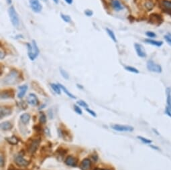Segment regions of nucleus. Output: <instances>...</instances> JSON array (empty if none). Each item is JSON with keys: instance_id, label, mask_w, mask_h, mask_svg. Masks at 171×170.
<instances>
[{"instance_id": "1", "label": "nucleus", "mask_w": 171, "mask_h": 170, "mask_svg": "<svg viewBox=\"0 0 171 170\" xmlns=\"http://www.w3.org/2000/svg\"><path fill=\"white\" fill-rule=\"evenodd\" d=\"M20 74L18 70H12L3 79L2 82L6 85H12L17 84L20 80Z\"/></svg>"}, {"instance_id": "2", "label": "nucleus", "mask_w": 171, "mask_h": 170, "mask_svg": "<svg viewBox=\"0 0 171 170\" xmlns=\"http://www.w3.org/2000/svg\"><path fill=\"white\" fill-rule=\"evenodd\" d=\"M27 49H28V56L30 60L34 61L36 59L40 54V50L38 47L37 44L34 40H32V44L27 43Z\"/></svg>"}, {"instance_id": "3", "label": "nucleus", "mask_w": 171, "mask_h": 170, "mask_svg": "<svg viewBox=\"0 0 171 170\" xmlns=\"http://www.w3.org/2000/svg\"><path fill=\"white\" fill-rule=\"evenodd\" d=\"M8 13L11 24L14 27H16V28H18L19 25H20V19H19L18 14L16 9H15L14 7H9V8L8 9Z\"/></svg>"}, {"instance_id": "4", "label": "nucleus", "mask_w": 171, "mask_h": 170, "mask_svg": "<svg viewBox=\"0 0 171 170\" xmlns=\"http://www.w3.org/2000/svg\"><path fill=\"white\" fill-rule=\"evenodd\" d=\"M147 68L151 72L156 73H160L162 72V67L160 65L155 63L152 60H149L147 62Z\"/></svg>"}, {"instance_id": "5", "label": "nucleus", "mask_w": 171, "mask_h": 170, "mask_svg": "<svg viewBox=\"0 0 171 170\" xmlns=\"http://www.w3.org/2000/svg\"><path fill=\"white\" fill-rule=\"evenodd\" d=\"M111 129L120 132H132L134 131V127L128 125H111Z\"/></svg>"}, {"instance_id": "6", "label": "nucleus", "mask_w": 171, "mask_h": 170, "mask_svg": "<svg viewBox=\"0 0 171 170\" xmlns=\"http://www.w3.org/2000/svg\"><path fill=\"white\" fill-rule=\"evenodd\" d=\"M40 143V139H35L32 140L30 143L28 145V146H27V149H28V151H29L30 153H34L37 150L38 147H39Z\"/></svg>"}, {"instance_id": "7", "label": "nucleus", "mask_w": 171, "mask_h": 170, "mask_svg": "<svg viewBox=\"0 0 171 170\" xmlns=\"http://www.w3.org/2000/svg\"><path fill=\"white\" fill-rule=\"evenodd\" d=\"M30 6L32 10L35 13H40L42 9V5L39 0H29Z\"/></svg>"}, {"instance_id": "8", "label": "nucleus", "mask_w": 171, "mask_h": 170, "mask_svg": "<svg viewBox=\"0 0 171 170\" xmlns=\"http://www.w3.org/2000/svg\"><path fill=\"white\" fill-rule=\"evenodd\" d=\"M161 9L164 12L171 15V1L169 0H162L160 3Z\"/></svg>"}, {"instance_id": "9", "label": "nucleus", "mask_w": 171, "mask_h": 170, "mask_svg": "<svg viewBox=\"0 0 171 170\" xmlns=\"http://www.w3.org/2000/svg\"><path fill=\"white\" fill-rule=\"evenodd\" d=\"M134 48H135L136 52L137 55L140 58H146V52L145 49L144 48L143 46L140 44L136 43L134 44Z\"/></svg>"}, {"instance_id": "10", "label": "nucleus", "mask_w": 171, "mask_h": 170, "mask_svg": "<svg viewBox=\"0 0 171 170\" xmlns=\"http://www.w3.org/2000/svg\"><path fill=\"white\" fill-rule=\"evenodd\" d=\"M14 161L17 165L21 166V167L28 166V164H29V161H27L26 159H24L22 155H17L16 158H15Z\"/></svg>"}, {"instance_id": "11", "label": "nucleus", "mask_w": 171, "mask_h": 170, "mask_svg": "<svg viewBox=\"0 0 171 170\" xmlns=\"http://www.w3.org/2000/svg\"><path fill=\"white\" fill-rule=\"evenodd\" d=\"M167 95V106L166 108V113L171 117V89L168 88L166 89Z\"/></svg>"}, {"instance_id": "12", "label": "nucleus", "mask_w": 171, "mask_h": 170, "mask_svg": "<svg viewBox=\"0 0 171 170\" xmlns=\"http://www.w3.org/2000/svg\"><path fill=\"white\" fill-rule=\"evenodd\" d=\"M162 22V18L160 15L157 14V13H153V14H151L150 16L149 22L151 23V24L159 25L160 24V23Z\"/></svg>"}, {"instance_id": "13", "label": "nucleus", "mask_w": 171, "mask_h": 170, "mask_svg": "<svg viewBox=\"0 0 171 170\" xmlns=\"http://www.w3.org/2000/svg\"><path fill=\"white\" fill-rule=\"evenodd\" d=\"M27 102L29 105L32 106H36L39 103V100H38L37 96L33 93L29 94V95L27 97Z\"/></svg>"}, {"instance_id": "14", "label": "nucleus", "mask_w": 171, "mask_h": 170, "mask_svg": "<svg viewBox=\"0 0 171 170\" xmlns=\"http://www.w3.org/2000/svg\"><path fill=\"white\" fill-rule=\"evenodd\" d=\"M65 163L66 165L69 166H71V167H76L77 165V159L75 157H74L73 156L69 155L67 157V159H65Z\"/></svg>"}, {"instance_id": "15", "label": "nucleus", "mask_w": 171, "mask_h": 170, "mask_svg": "<svg viewBox=\"0 0 171 170\" xmlns=\"http://www.w3.org/2000/svg\"><path fill=\"white\" fill-rule=\"evenodd\" d=\"M14 96V92L13 90H5L1 92V99H7V98H13Z\"/></svg>"}, {"instance_id": "16", "label": "nucleus", "mask_w": 171, "mask_h": 170, "mask_svg": "<svg viewBox=\"0 0 171 170\" xmlns=\"http://www.w3.org/2000/svg\"><path fill=\"white\" fill-rule=\"evenodd\" d=\"M111 6L116 11H120L124 8V5L121 3L119 0H112L111 1Z\"/></svg>"}, {"instance_id": "17", "label": "nucleus", "mask_w": 171, "mask_h": 170, "mask_svg": "<svg viewBox=\"0 0 171 170\" xmlns=\"http://www.w3.org/2000/svg\"><path fill=\"white\" fill-rule=\"evenodd\" d=\"M91 167V161L89 159H84L80 164V169L81 170H89Z\"/></svg>"}, {"instance_id": "18", "label": "nucleus", "mask_w": 171, "mask_h": 170, "mask_svg": "<svg viewBox=\"0 0 171 170\" xmlns=\"http://www.w3.org/2000/svg\"><path fill=\"white\" fill-rule=\"evenodd\" d=\"M11 109L10 108L7 107H1V112H0V114H1V119L2 118L7 117V116L10 115L11 114Z\"/></svg>"}, {"instance_id": "19", "label": "nucleus", "mask_w": 171, "mask_h": 170, "mask_svg": "<svg viewBox=\"0 0 171 170\" xmlns=\"http://www.w3.org/2000/svg\"><path fill=\"white\" fill-rule=\"evenodd\" d=\"M28 86L26 84L22 85V86H20L18 87L19 89V92L18 94V97L19 98H22L24 97L25 94H26L27 90H28Z\"/></svg>"}, {"instance_id": "20", "label": "nucleus", "mask_w": 171, "mask_h": 170, "mask_svg": "<svg viewBox=\"0 0 171 170\" xmlns=\"http://www.w3.org/2000/svg\"><path fill=\"white\" fill-rule=\"evenodd\" d=\"M144 41L146 43L151 44L152 46H157V47H160L163 44V42L162 41H157V40H154L152 39H145Z\"/></svg>"}, {"instance_id": "21", "label": "nucleus", "mask_w": 171, "mask_h": 170, "mask_svg": "<svg viewBox=\"0 0 171 170\" xmlns=\"http://www.w3.org/2000/svg\"><path fill=\"white\" fill-rule=\"evenodd\" d=\"M12 128V124L9 121H5L1 123V129L3 131H8Z\"/></svg>"}, {"instance_id": "22", "label": "nucleus", "mask_w": 171, "mask_h": 170, "mask_svg": "<svg viewBox=\"0 0 171 170\" xmlns=\"http://www.w3.org/2000/svg\"><path fill=\"white\" fill-rule=\"evenodd\" d=\"M30 120V115L28 113H24L20 116V121L23 124H27Z\"/></svg>"}, {"instance_id": "23", "label": "nucleus", "mask_w": 171, "mask_h": 170, "mask_svg": "<svg viewBox=\"0 0 171 170\" xmlns=\"http://www.w3.org/2000/svg\"><path fill=\"white\" fill-rule=\"evenodd\" d=\"M51 87L52 88V89L53 90V91L57 93V94H61V88L59 86V84H55V83H51Z\"/></svg>"}, {"instance_id": "24", "label": "nucleus", "mask_w": 171, "mask_h": 170, "mask_svg": "<svg viewBox=\"0 0 171 170\" xmlns=\"http://www.w3.org/2000/svg\"><path fill=\"white\" fill-rule=\"evenodd\" d=\"M59 84V86H60V87H61V90H63V92H65V94H67V96H69V97H70V98H73V99H75L76 98V96H75L72 93H71L68 90H67V88L65 87V86H63V84H59V83H58Z\"/></svg>"}, {"instance_id": "25", "label": "nucleus", "mask_w": 171, "mask_h": 170, "mask_svg": "<svg viewBox=\"0 0 171 170\" xmlns=\"http://www.w3.org/2000/svg\"><path fill=\"white\" fill-rule=\"evenodd\" d=\"M5 140L11 145H17L19 142V139L16 136H11L10 137H6Z\"/></svg>"}, {"instance_id": "26", "label": "nucleus", "mask_w": 171, "mask_h": 170, "mask_svg": "<svg viewBox=\"0 0 171 170\" xmlns=\"http://www.w3.org/2000/svg\"><path fill=\"white\" fill-rule=\"evenodd\" d=\"M105 31H106V32L107 33V34H108L109 38H110L111 39L115 42V43H116V42H117V38L116 37V35H115L114 32H113V31L111 30V29H109L108 28H105Z\"/></svg>"}, {"instance_id": "27", "label": "nucleus", "mask_w": 171, "mask_h": 170, "mask_svg": "<svg viewBox=\"0 0 171 170\" xmlns=\"http://www.w3.org/2000/svg\"><path fill=\"white\" fill-rule=\"evenodd\" d=\"M61 18H62V20L64 21L65 22H66V23H71V22H72V20H71V18L68 15L63 14V13H61Z\"/></svg>"}, {"instance_id": "28", "label": "nucleus", "mask_w": 171, "mask_h": 170, "mask_svg": "<svg viewBox=\"0 0 171 170\" xmlns=\"http://www.w3.org/2000/svg\"><path fill=\"white\" fill-rule=\"evenodd\" d=\"M125 69H126V70L129 71L130 72L134 73V74H138L139 73V70H138L137 68H134L133 66H125Z\"/></svg>"}, {"instance_id": "29", "label": "nucleus", "mask_w": 171, "mask_h": 170, "mask_svg": "<svg viewBox=\"0 0 171 170\" xmlns=\"http://www.w3.org/2000/svg\"><path fill=\"white\" fill-rule=\"evenodd\" d=\"M144 7L147 10L150 11L154 7V3H152V1H147L146 2L144 3Z\"/></svg>"}, {"instance_id": "30", "label": "nucleus", "mask_w": 171, "mask_h": 170, "mask_svg": "<svg viewBox=\"0 0 171 170\" xmlns=\"http://www.w3.org/2000/svg\"><path fill=\"white\" fill-rule=\"evenodd\" d=\"M40 122L42 123V124H45L47 122V116L44 113H40Z\"/></svg>"}, {"instance_id": "31", "label": "nucleus", "mask_w": 171, "mask_h": 170, "mask_svg": "<svg viewBox=\"0 0 171 170\" xmlns=\"http://www.w3.org/2000/svg\"><path fill=\"white\" fill-rule=\"evenodd\" d=\"M60 72H61V75H62V76L65 79H66V80H68V79L69 78V75L68 74V72H67L66 70H65L64 69L61 68L60 69Z\"/></svg>"}, {"instance_id": "32", "label": "nucleus", "mask_w": 171, "mask_h": 170, "mask_svg": "<svg viewBox=\"0 0 171 170\" xmlns=\"http://www.w3.org/2000/svg\"><path fill=\"white\" fill-rule=\"evenodd\" d=\"M138 138L139 139L140 141H142L145 144H150L152 143L151 140H150V139H146L145 137H142V136H138Z\"/></svg>"}, {"instance_id": "33", "label": "nucleus", "mask_w": 171, "mask_h": 170, "mask_svg": "<svg viewBox=\"0 0 171 170\" xmlns=\"http://www.w3.org/2000/svg\"><path fill=\"white\" fill-rule=\"evenodd\" d=\"M77 103L78 105L80 106V107H83L84 108H87L88 107L87 103H85V102L83 101V100H79V101L77 102Z\"/></svg>"}, {"instance_id": "34", "label": "nucleus", "mask_w": 171, "mask_h": 170, "mask_svg": "<svg viewBox=\"0 0 171 170\" xmlns=\"http://www.w3.org/2000/svg\"><path fill=\"white\" fill-rule=\"evenodd\" d=\"M146 35L148 38H154L156 37V34L154 32H150V31H149V32H147L146 33Z\"/></svg>"}, {"instance_id": "35", "label": "nucleus", "mask_w": 171, "mask_h": 170, "mask_svg": "<svg viewBox=\"0 0 171 170\" xmlns=\"http://www.w3.org/2000/svg\"><path fill=\"white\" fill-rule=\"evenodd\" d=\"M164 39L167 42V43L171 44V34L168 33V34H166V35L164 36Z\"/></svg>"}, {"instance_id": "36", "label": "nucleus", "mask_w": 171, "mask_h": 170, "mask_svg": "<svg viewBox=\"0 0 171 170\" xmlns=\"http://www.w3.org/2000/svg\"><path fill=\"white\" fill-rule=\"evenodd\" d=\"M74 110L77 113L79 114V115H82L83 112H82V110L81 109V108L79 107V106L77 105H74Z\"/></svg>"}, {"instance_id": "37", "label": "nucleus", "mask_w": 171, "mask_h": 170, "mask_svg": "<svg viewBox=\"0 0 171 170\" xmlns=\"http://www.w3.org/2000/svg\"><path fill=\"white\" fill-rule=\"evenodd\" d=\"M0 165H1V167L5 165V158L2 153H1V155H0Z\"/></svg>"}, {"instance_id": "38", "label": "nucleus", "mask_w": 171, "mask_h": 170, "mask_svg": "<svg viewBox=\"0 0 171 170\" xmlns=\"http://www.w3.org/2000/svg\"><path fill=\"white\" fill-rule=\"evenodd\" d=\"M85 14L87 15V17H91L93 14V11L91 10V9H86L85 11Z\"/></svg>"}, {"instance_id": "39", "label": "nucleus", "mask_w": 171, "mask_h": 170, "mask_svg": "<svg viewBox=\"0 0 171 170\" xmlns=\"http://www.w3.org/2000/svg\"><path fill=\"white\" fill-rule=\"evenodd\" d=\"M86 111H87L89 114H91V115L92 116H93V117H97V115H96L95 112H94L93 111H92V110L88 109V108H86Z\"/></svg>"}, {"instance_id": "40", "label": "nucleus", "mask_w": 171, "mask_h": 170, "mask_svg": "<svg viewBox=\"0 0 171 170\" xmlns=\"http://www.w3.org/2000/svg\"><path fill=\"white\" fill-rule=\"evenodd\" d=\"M5 52H3L2 48H1V53H0V58H1V60H3L5 58Z\"/></svg>"}, {"instance_id": "41", "label": "nucleus", "mask_w": 171, "mask_h": 170, "mask_svg": "<svg viewBox=\"0 0 171 170\" xmlns=\"http://www.w3.org/2000/svg\"><path fill=\"white\" fill-rule=\"evenodd\" d=\"M45 133H46V135H48L49 136H50V130L48 127H46V129L45 130Z\"/></svg>"}, {"instance_id": "42", "label": "nucleus", "mask_w": 171, "mask_h": 170, "mask_svg": "<svg viewBox=\"0 0 171 170\" xmlns=\"http://www.w3.org/2000/svg\"><path fill=\"white\" fill-rule=\"evenodd\" d=\"M65 2H66L67 4H69V5L72 4L73 2V0H65Z\"/></svg>"}, {"instance_id": "43", "label": "nucleus", "mask_w": 171, "mask_h": 170, "mask_svg": "<svg viewBox=\"0 0 171 170\" xmlns=\"http://www.w3.org/2000/svg\"><path fill=\"white\" fill-rule=\"evenodd\" d=\"M6 2L8 5H11L12 3V0H6Z\"/></svg>"}, {"instance_id": "44", "label": "nucleus", "mask_w": 171, "mask_h": 170, "mask_svg": "<svg viewBox=\"0 0 171 170\" xmlns=\"http://www.w3.org/2000/svg\"><path fill=\"white\" fill-rule=\"evenodd\" d=\"M53 1H54V2H55V3H56V4H58L59 2V0H53Z\"/></svg>"}, {"instance_id": "45", "label": "nucleus", "mask_w": 171, "mask_h": 170, "mask_svg": "<svg viewBox=\"0 0 171 170\" xmlns=\"http://www.w3.org/2000/svg\"><path fill=\"white\" fill-rule=\"evenodd\" d=\"M77 87H78L79 88H83V86H81L80 84H77Z\"/></svg>"}, {"instance_id": "46", "label": "nucleus", "mask_w": 171, "mask_h": 170, "mask_svg": "<svg viewBox=\"0 0 171 170\" xmlns=\"http://www.w3.org/2000/svg\"><path fill=\"white\" fill-rule=\"evenodd\" d=\"M94 170H108V169H94Z\"/></svg>"}, {"instance_id": "47", "label": "nucleus", "mask_w": 171, "mask_h": 170, "mask_svg": "<svg viewBox=\"0 0 171 170\" xmlns=\"http://www.w3.org/2000/svg\"><path fill=\"white\" fill-rule=\"evenodd\" d=\"M42 1H45V2H46V1H47V0H42Z\"/></svg>"}]
</instances>
